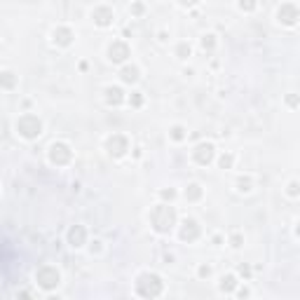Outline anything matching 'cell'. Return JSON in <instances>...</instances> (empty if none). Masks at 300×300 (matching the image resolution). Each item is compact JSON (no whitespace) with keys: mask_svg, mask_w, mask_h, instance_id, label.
Instances as JSON below:
<instances>
[{"mask_svg":"<svg viewBox=\"0 0 300 300\" xmlns=\"http://www.w3.org/2000/svg\"><path fill=\"white\" fill-rule=\"evenodd\" d=\"M150 223L152 227L162 234H169L176 225V211L174 207H167V204H157V207L150 211Z\"/></svg>","mask_w":300,"mask_h":300,"instance_id":"1","label":"cell"},{"mask_svg":"<svg viewBox=\"0 0 300 300\" xmlns=\"http://www.w3.org/2000/svg\"><path fill=\"white\" fill-rule=\"evenodd\" d=\"M162 291H164V284H162V279L155 272L139 275V279H136V293L141 298H157Z\"/></svg>","mask_w":300,"mask_h":300,"instance_id":"2","label":"cell"},{"mask_svg":"<svg viewBox=\"0 0 300 300\" xmlns=\"http://www.w3.org/2000/svg\"><path fill=\"white\" fill-rule=\"evenodd\" d=\"M17 132L19 136H24V139H38L42 134V122L38 120L35 115H21L17 120Z\"/></svg>","mask_w":300,"mask_h":300,"instance_id":"3","label":"cell"},{"mask_svg":"<svg viewBox=\"0 0 300 300\" xmlns=\"http://www.w3.org/2000/svg\"><path fill=\"white\" fill-rule=\"evenodd\" d=\"M35 282H38V286H42L45 291H52V289L59 286L61 275H59V270L54 265H42V267H38V272H35Z\"/></svg>","mask_w":300,"mask_h":300,"instance_id":"4","label":"cell"},{"mask_svg":"<svg viewBox=\"0 0 300 300\" xmlns=\"http://www.w3.org/2000/svg\"><path fill=\"white\" fill-rule=\"evenodd\" d=\"M73 157V152L66 143H52L50 146V162L52 164H68Z\"/></svg>","mask_w":300,"mask_h":300,"instance_id":"5","label":"cell"},{"mask_svg":"<svg viewBox=\"0 0 300 300\" xmlns=\"http://www.w3.org/2000/svg\"><path fill=\"white\" fill-rule=\"evenodd\" d=\"M106 148H108V152L113 157H122L127 150H129V141H127L122 134H113L108 141H106Z\"/></svg>","mask_w":300,"mask_h":300,"instance_id":"6","label":"cell"},{"mask_svg":"<svg viewBox=\"0 0 300 300\" xmlns=\"http://www.w3.org/2000/svg\"><path fill=\"white\" fill-rule=\"evenodd\" d=\"M214 157H216V148H214V143H200L197 148L192 150V159H195L197 164H204V167H207Z\"/></svg>","mask_w":300,"mask_h":300,"instance_id":"7","label":"cell"},{"mask_svg":"<svg viewBox=\"0 0 300 300\" xmlns=\"http://www.w3.org/2000/svg\"><path fill=\"white\" fill-rule=\"evenodd\" d=\"M127 57H129V45L127 42L115 40L108 47V59L113 64H122V61H127Z\"/></svg>","mask_w":300,"mask_h":300,"instance_id":"8","label":"cell"},{"mask_svg":"<svg viewBox=\"0 0 300 300\" xmlns=\"http://www.w3.org/2000/svg\"><path fill=\"white\" fill-rule=\"evenodd\" d=\"M200 237V223L195 218H185L181 225V239L183 242H195Z\"/></svg>","mask_w":300,"mask_h":300,"instance_id":"9","label":"cell"},{"mask_svg":"<svg viewBox=\"0 0 300 300\" xmlns=\"http://www.w3.org/2000/svg\"><path fill=\"white\" fill-rule=\"evenodd\" d=\"M277 19L286 26H293L296 21H298V7L291 5V2H286V5H282V7L277 9Z\"/></svg>","mask_w":300,"mask_h":300,"instance_id":"10","label":"cell"},{"mask_svg":"<svg viewBox=\"0 0 300 300\" xmlns=\"http://www.w3.org/2000/svg\"><path fill=\"white\" fill-rule=\"evenodd\" d=\"M84 242H87V230H84L82 225H73V227L68 230V244H71L73 249H80Z\"/></svg>","mask_w":300,"mask_h":300,"instance_id":"11","label":"cell"},{"mask_svg":"<svg viewBox=\"0 0 300 300\" xmlns=\"http://www.w3.org/2000/svg\"><path fill=\"white\" fill-rule=\"evenodd\" d=\"M73 31L71 28H66V26H59V28H54V33H52V40L57 42L59 47H68L71 42H73Z\"/></svg>","mask_w":300,"mask_h":300,"instance_id":"12","label":"cell"},{"mask_svg":"<svg viewBox=\"0 0 300 300\" xmlns=\"http://www.w3.org/2000/svg\"><path fill=\"white\" fill-rule=\"evenodd\" d=\"M92 19H94V24H96V26L106 28V26L113 24V9H110V7H96L92 12Z\"/></svg>","mask_w":300,"mask_h":300,"instance_id":"13","label":"cell"},{"mask_svg":"<svg viewBox=\"0 0 300 300\" xmlns=\"http://www.w3.org/2000/svg\"><path fill=\"white\" fill-rule=\"evenodd\" d=\"M106 103L108 106H120L125 103V92L120 87H106Z\"/></svg>","mask_w":300,"mask_h":300,"instance_id":"14","label":"cell"},{"mask_svg":"<svg viewBox=\"0 0 300 300\" xmlns=\"http://www.w3.org/2000/svg\"><path fill=\"white\" fill-rule=\"evenodd\" d=\"M120 77H122V82L134 84V82H139L141 71H139V66H125L122 71H120Z\"/></svg>","mask_w":300,"mask_h":300,"instance_id":"15","label":"cell"},{"mask_svg":"<svg viewBox=\"0 0 300 300\" xmlns=\"http://www.w3.org/2000/svg\"><path fill=\"white\" fill-rule=\"evenodd\" d=\"M0 87L2 89H14L17 87V75L12 73V71H2L0 73Z\"/></svg>","mask_w":300,"mask_h":300,"instance_id":"16","label":"cell"},{"mask_svg":"<svg viewBox=\"0 0 300 300\" xmlns=\"http://www.w3.org/2000/svg\"><path fill=\"white\" fill-rule=\"evenodd\" d=\"M234 286H237V277H234V275L221 277V284H218V289H221L223 293H232Z\"/></svg>","mask_w":300,"mask_h":300,"instance_id":"17","label":"cell"},{"mask_svg":"<svg viewBox=\"0 0 300 300\" xmlns=\"http://www.w3.org/2000/svg\"><path fill=\"white\" fill-rule=\"evenodd\" d=\"M185 197H188V200H200L202 197V185L190 183L188 188H185Z\"/></svg>","mask_w":300,"mask_h":300,"instance_id":"18","label":"cell"},{"mask_svg":"<svg viewBox=\"0 0 300 300\" xmlns=\"http://www.w3.org/2000/svg\"><path fill=\"white\" fill-rule=\"evenodd\" d=\"M190 45H188V42H181V45H178V47H176V57L178 59H188L190 57Z\"/></svg>","mask_w":300,"mask_h":300,"instance_id":"19","label":"cell"},{"mask_svg":"<svg viewBox=\"0 0 300 300\" xmlns=\"http://www.w3.org/2000/svg\"><path fill=\"white\" fill-rule=\"evenodd\" d=\"M202 47H204V50H214V47H216V35L214 33L204 35V38H202Z\"/></svg>","mask_w":300,"mask_h":300,"instance_id":"20","label":"cell"},{"mask_svg":"<svg viewBox=\"0 0 300 300\" xmlns=\"http://www.w3.org/2000/svg\"><path fill=\"white\" fill-rule=\"evenodd\" d=\"M251 185H253V181L246 176V178H239V181H237V190H239V192H249Z\"/></svg>","mask_w":300,"mask_h":300,"instance_id":"21","label":"cell"},{"mask_svg":"<svg viewBox=\"0 0 300 300\" xmlns=\"http://www.w3.org/2000/svg\"><path fill=\"white\" fill-rule=\"evenodd\" d=\"M171 139L174 141H183L185 139V129L181 125H176V127H171Z\"/></svg>","mask_w":300,"mask_h":300,"instance_id":"22","label":"cell"},{"mask_svg":"<svg viewBox=\"0 0 300 300\" xmlns=\"http://www.w3.org/2000/svg\"><path fill=\"white\" fill-rule=\"evenodd\" d=\"M232 162H234L232 155H221V159H218L221 169H230V167H232Z\"/></svg>","mask_w":300,"mask_h":300,"instance_id":"23","label":"cell"},{"mask_svg":"<svg viewBox=\"0 0 300 300\" xmlns=\"http://www.w3.org/2000/svg\"><path fill=\"white\" fill-rule=\"evenodd\" d=\"M239 9H244V12H253V9H256V0H239Z\"/></svg>","mask_w":300,"mask_h":300,"instance_id":"24","label":"cell"},{"mask_svg":"<svg viewBox=\"0 0 300 300\" xmlns=\"http://www.w3.org/2000/svg\"><path fill=\"white\" fill-rule=\"evenodd\" d=\"M129 103L139 108V106H141V103H143V96H141V92H134L132 96H129Z\"/></svg>","mask_w":300,"mask_h":300,"instance_id":"25","label":"cell"},{"mask_svg":"<svg viewBox=\"0 0 300 300\" xmlns=\"http://www.w3.org/2000/svg\"><path fill=\"white\" fill-rule=\"evenodd\" d=\"M237 272H239V275H242V277H246V279H249V277H251V267L246 265V263H242V265H239V270H237Z\"/></svg>","mask_w":300,"mask_h":300,"instance_id":"26","label":"cell"},{"mask_svg":"<svg viewBox=\"0 0 300 300\" xmlns=\"http://www.w3.org/2000/svg\"><path fill=\"white\" fill-rule=\"evenodd\" d=\"M159 195H162V200H174V197H176V190H174V188H169V190H162Z\"/></svg>","mask_w":300,"mask_h":300,"instance_id":"27","label":"cell"},{"mask_svg":"<svg viewBox=\"0 0 300 300\" xmlns=\"http://www.w3.org/2000/svg\"><path fill=\"white\" fill-rule=\"evenodd\" d=\"M230 242H232V246H234V249H239V246H242V242H244V239H242V234H232V239H230Z\"/></svg>","mask_w":300,"mask_h":300,"instance_id":"28","label":"cell"},{"mask_svg":"<svg viewBox=\"0 0 300 300\" xmlns=\"http://www.w3.org/2000/svg\"><path fill=\"white\" fill-rule=\"evenodd\" d=\"M209 275H211V267H209V265H200V277H202V279H204V277H209Z\"/></svg>","mask_w":300,"mask_h":300,"instance_id":"29","label":"cell"},{"mask_svg":"<svg viewBox=\"0 0 300 300\" xmlns=\"http://www.w3.org/2000/svg\"><path fill=\"white\" fill-rule=\"evenodd\" d=\"M289 195H291V197H298V183H296V181L289 185Z\"/></svg>","mask_w":300,"mask_h":300,"instance_id":"30","label":"cell"},{"mask_svg":"<svg viewBox=\"0 0 300 300\" xmlns=\"http://www.w3.org/2000/svg\"><path fill=\"white\" fill-rule=\"evenodd\" d=\"M89 251H92V253H99V251H101V242H99V239H96V242H92Z\"/></svg>","mask_w":300,"mask_h":300,"instance_id":"31","label":"cell"},{"mask_svg":"<svg viewBox=\"0 0 300 300\" xmlns=\"http://www.w3.org/2000/svg\"><path fill=\"white\" fill-rule=\"evenodd\" d=\"M132 12H134V14H143V5H141V2H136V5L132 7Z\"/></svg>","mask_w":300,"mask_h":300,"instance_id":"32","label":"cell"},{"mask_svg":"<svg viewBox=\"0 0 300 300\" xmlns=\"http://www.w3.org/2000/svg\"><path fill=\"white\" fill-rule=\"evenodd\" d=\"M178 2H181V5H183V7H192V5H195V2H197V0H178Z\"/></svg>","mask_w":300,"mask_h":300,"instance_id":"33","label":"cell"},{"mask_svg":"<svg viewBox=\"0 0 300 300\" xmlns=\"http://www.w3.org/2000/svg\"><path fill=\"white\" fill-rule=\"evenodd\" d=\"M237 296H239V298H246V296H249V289H239V291H237Z\"/></svg>","mask_w":300,"mask_h":300,"instance_id":"34","label":"cell"}]
</instances>
